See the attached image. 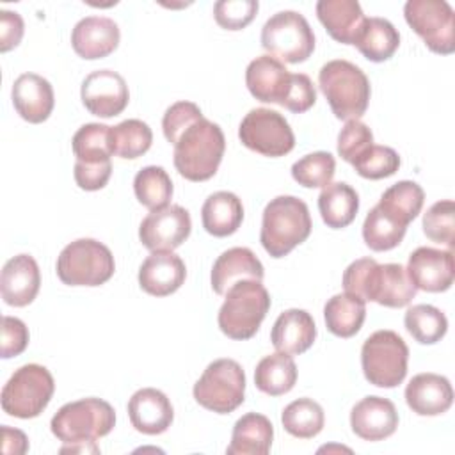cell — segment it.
I'll use <instances>...</instances> for the list:
<instances>
[{"label":"cell","instance_id":"4fadbf2b","mask_svg":"<svg viewBox=\"0 0 455 455\" xmlns=\"http://www.w3.org/2000/svg\"><path fill=\"white\" fill-rule=\"evenodd\" d=\"M238 137L245 148L263 156L277 158L295 148V135L284 116L265 107L252 108L240 123Z\"/></svg>","mask_w":455,"mask_h":455},{"label":"cell","instance_id":"8fae6325","mask_svg":"<svg viewBox=\"0 0 455 455\" xmlns=\"http://www.w3.org/2000/svg\"><path fill=\"white\" fill-rule=\"evenodd\" d=\"M261 46L281 62L299 64L311 57L315 34L300 12L279 11L265 21L261 28Z\"/></svg>","mask_w":455,"mask_h":455},{"label":"cell","instance_id":"e575fe53","mask_svg":"<svg viewBox=\"0 0 455 455\" xmlns=\"http://www.w3.org/2000/svg\"><path fill=\"white\" fill-rule=\"evenodd\" d=\"M281 423L290 435L299 439H311L322 432L325 416L318 402L311 398H299L283 409Z\"/></svg>","mask_w":455,"mask_h":455},{"label":"cell","instance_id":"ac0fdd59","mask_svg":"<svg viewBox=\"0 0 455 455\" xmlns=\"http://www.w3.org/2000/svg\"><path fill=\"white\" fill-rule=\"evenodd\" d=\"M128 418L137 432L158 435L171 427L174 409L165 393L155 387H142L128 400Z\"/></svg>","mask_w":455,"mask_h":455},{"label":"cell","instance_id":"4316f807","mask_svg":"<svg viewBox=\"0 0 455 455\" xmlns=\"http://www.w3.org/2000/svg\"><path fill=\"white\" fill-rule=\"evenodd\" d=\"M316 16L327 34L343 44H354L364 25V12L355 0H320Z\"/></svg>","mask_w":455,"mask_h":455},{"label":"cell","instance_id":"f5cc1de1","mask_svg":"<svg viewBox=\"0 0 455 455\" xmlns=\"http://www.w3.org/2000/svg\"><path fill=\"white\" fill-rule=\"evenodd\" d=\"M60 453H100V448L96 446V441L73 443L69 446L60 448Z\"/></svg>","mask_w":455,"mask_h":455},{"label":"cell","instance_id":"603a6c76","mask_svg":"<svg viewBox=\"0 0 455 455\" xmlns=\"http://www.w3.org/2000/svg\"><path fill=\"white\" fill-rule=\"evenodd\" d=\"M405 402L418 416H439L451 407L453 389L443 375L418 373L405 387Z\"/></svg>","mask_w":455,"mask_h":455},{"label":"cell","instance_id":"9a60e30c","mask_svg":"<svg viewBox=\"0 0 455 455\" xmlns=\"http://www.w3.org/2000/svg\"><path fill=\"white\" fill-rule=\"evenodd\" d=\"M80 96L84 107L98 117L119 116L130 101L126 80L112 69L89 73L82 82Z\"/></svg>","mask_w":455,"mask_h":455},{"label":"cell","instance_id":"277c9868","mask_svg":"<svg viewBox=\"0 0 455 455\" xmlns=\"http://www.w3.org/2000/svg\"><path fill=\"white\" fill-rule=\"evenodd\" d=\"M318 85L338 119H359L370 101L371 87L364 71L350 60L334 59L318 71Z\"/></svg>","mask_w":455,"mask_h":455},{"label":"cell","instance_id":"9c48e42d","mask_svg":"<svg viewBox=\"0 0 455 455\" xmlns=\"http://www.w3.org/2000/svg\"><path fill=\"white\" fill-rule=\"evenodd\" d=\"M53 391L55 382L48 368L36 363L23 364L2 387V409L14 418H36L46 409Z\"/></svg>","mask_w":455,"mask_h":455},{"label":"cell","instance_id":"ee69618b","mask_svg":"<svg viewBox=\"0 0 455 455\" xmlns=\"http://www.w3.org/2000/svg\"><path fill=\"white\" fill-rule=\"evenodd\" d=\"M370 146H373V133L359 119L347 121L338 133V155L348 164H354Z\"/></svg>","mask_w":455,"mask_h":455},{"label":"cell","instance_id":"5bb4252c","mask_svg":"<svg viewBox=\"0 0 455 455\" xmlns=\"http://www.w3.org/2000/svg\"><path fill=\"white\" fill-rule=\"evenodd\" d=\"M190 231V213L180 204H169L144 217L139 226V238L151 252L174 251L188 238Z\"/></svg>","mask_w":455,"mask_h":455},{"label":"cell","instance_id":"e0dca14e","mask_svg":"<svg viewBox=\"0 0 455 455\" xmlns=\"http://www.w3.org/2000/svg\"><path fill=\"white\" fill-rule=\"evenodd\" d=\"M352 432L364 441H382L395 434L398 412L391 400L382 396H364L350 411Z\"/></svg>","mask_w":455,"mask_h":455},{"label":"cell","instance_id":"f35d334b","mask_svg":"<svg viewBox=\"0 0 455 455\" xmlns=\"http://www.w3.org/2000/svg\"><path fill=\"white\" fill-rule=\"evenodd\" d=\"M153 142V132L148 123L140 119H126L116 126H110V148L112 155L121 158L142 156Z\"/></svg>","mask_w":455,"mask_h":455},{"label":"cell","instance_id":"7402d4cb","mask_svg":"<svg viewBox=\"0 0 455 455\" xmlns=\"http://www.w3.org/2000/svg\"><path fill=\"white\" fill-rule=\"evenodd\" d=\"M11 98L20 117L32 124L46 121L55 105L52 84L36 73L20 75L12 84Z\"/></svg>","mask_w":455,"mask_h":455},{"label":"cell","instance_id":"816d5d0a","mask_svg":"<svg viewBox=\"0 0 455 455\" xmlns=\"http://www.w3.org/2000/svg\"><path fill=\"white\" fill-rule=\"evenodd\" d=\"M2 441H4L2 450L5 455H21L28 450V439L18 428H11V427L4 425L2 427Z\"/></svg>","mask_w":455,"mask_h":455},{"label":"cell","instance_id":"d6986e66","mask_svg":"<svg viewBox=\"0 0 455 455\" xmlns=\"http://www.w3.org/2000/svg\"><path fill=\"white\" fill-rule=\"evenodd\" d=\"M187 268L172 251L151 252L139 268V286L153 297H167L185 283Z\"/></svg>","mask_w":455,"mask_h":455},{"label":"cell","instance_id":"b9f144b4","mask_svg":"<svg viewBox=\"0 0 455 455\" xmlns=\"http://www.w3.org/2000/svg\"><path fill=\"white\" fill-rule=\"evenodd\" d=\"M423 233L435 243H444L450 249L455 240V203L443 199L434 203L423 215Z\"/></svg>","mask_w":455,"mask_h":455},{"label":"cell","instance_id":"ba28073f","mask_svg":"<svg viewBox=\"0 0 455 455\" xmlns=\"http://www.w3.org/2000/svg\"><path fill=\"white\" fill-rule=\"evenodd\" d=\"M409 347L395 331H375L361 348V366L366 380L377 387H396L407 375Z\"/></svg>","mask_w":455,"mask_h":455},{"label":"cell","instance_id":"f1b7e54d","mask_svg":"<svg viewBox=\"0 0 455 455\" xmlns=\"http://www.w3.org/2000/svg\"><path fill=\"white\" fill-rule=\"evenodd\" d=\"M203 228L213 236L233 235L243 220V206L238 196L228 190H219L208 196L201 208Z\"/></svg>","mask_w":455,"mask_h":455},{"label":"cell","instance_id":"681fc988","mask_svg":"<svg viewBox=\"0 0 455 455\" xmlns=\"http://www.w3.org/2000/svg\"><path fill=\"white\" fill-rule=\"evenodd\" d=\"M112 174V162H100V164H85V162H75V181L82 190H100L103 188Z\"/></svg>","mask_w":455,"mask_h":455},{"label":"cell","instance_id":"7bdbcfd3","mask_svg":"<svg viewBox=\"0 0 455 455\" xmlns=\"http://www.w3.org/2000/svg\"><path fill=\"white\" fill-rule=\"evenodd\" d=\"M352 165L355 172L366 180H382L400 169V156L389 146L373 144Z\"/></svg>","mask_w":455,"mask_h":455},{"label":"cell","instance_id":"d4e9b609","mask_svg":"<svg viewBox=\"0 0 455 455\" xmlns=\"http://www.w3.org/2000/svg\"><path fill=\"white\" fill-rule=\"evenodd\" d=\"M290 71L272 55H259L245 69V85L249 92L263 103H279L290 84Z\"/></svg>","mask_w":455,"mask_h":455},{"label":"cell","instance_id":"7c38bea8","mask_svg":"<svg viewBox=\"0 0 455 455\" xmlns=\"http://www.w3.org/2000/svg\"><path fill=\"white\" fill-rule=\"evenodd\" d=\"M407 25L439 55L455 52V14L444 0H409L403 5Z\"/></svg>","mask_w":455,"mask_h":455},{"label":"cell","instance_id":"836d02e7","mask_svg":"<svg viewBox=\"0 0 455 455\" xmlns=\"http://www.w3.org/2000/svg\"><path fill=\"white\" fill-rule=\"evenodd\" d=\"M423 203H425L423 188L416 181L402 180L391 185L387 190H384L377 204L395 220H398L403 226H409L421 212Z\"/></svg>","mask_w":455,"mask_h":455},{"label":"cell","instance_id":"f546056e","mask_svg":"<svg viewBox=\"0 0 455 455\" xmlns=\"http://www.w3.org/2000/svg\"><path fill=\"white\" fill-rule=\"evenodd\" d=\"M318 210L327 228L341 229L354 222L359 210L357 192L345 181L329 183L318 196Z\"/></svg>","mask_w":455,"mask_h":455},{"label":"cell","instance_id":"5b68a950","mask_svg":"<svg viewBox=\"0 0 455 455\" xmlns=\"http://www.w3.org/2000/svg\"><path fill=\"white\" fill-rule=\"evenodd\" d=\"M219 309V327L231 339L252 338L270 309V295L261 281H238L226 291Z\"/></svg>","mask_w":455,"mask_h":455},{"label":"cell","instance_id":"30bf717a","mask_svg":"<svg viewBox=\"0 0 455 455\" xmlns=\"http://www.w3.org/2000/svg\"><path fill=\"white\" fill-rule=\"evenodd\" d=\"M196 402L217 414H229L245 400V373L235 359H217L194 384Z\"/></svg>","mask_w":455,"mask_h":455},{"label":"cell","instance_id":"74e56055","mask_svg":"<svg viewBox=\"0 0 455 455\" xmlns=\"http://www.w3.org/2000/svg\"><path fill=\"white\" fill-rule=\"evenodd\" d=\"M403 323L407 332L421 345H434L441 341L448 331L444 313L430 304H416L405 311Z\"/></svg>","mask_w":455,"mask_h":455},{"label":"cell","instance_id":"c3c4849f","mask_svg":"<svg viewBox=\"0 0 455 455\" xmlns=\"http://www.w3.org/2000/svg\"><path fill=\"white\" fill-rule=\"evenodd\" d=\"M28 345V329L16 318L5 315L2 318V359H11L20 355Z\"/></svg>","mask_w":455,"mask_h":455},{"label":"cell","instance_id":"3957f363","mask_svg":"<svg viewBox=\"0 0 455 455\" xmlns=\"http://www.w3.org/2000/svg\"><path fill=\"white\" fill-rule=\"evenodd\" d=\"M313 228L307 204L295 196H277L263 210L259 242L272 258L290 254Z\"/></svg>","mask_w":455,"mask_h":455},{"label":"cell","instance_id":"ab89813d","mask_svg":"<svg viewBox=\"0 0 455 455\" xmlns=\"http://www.w3.org/2000/svg\"><path fill=\"white\" fill-rule=\"evenodd\" d=\"M71 148L73 155L76 156V162H108L112 156L110 126L100 123H87L80 126L71 139Z\"/></svg>","mask_w":455,"mask_h":455},{"label":"cell","instance_id":"484cf974","mask_svg":"<svg viewBox=\"0 0 455 455\" xmlns=\"http://www.w3.org/2000/svg\"><path fill=\"white\" fill-rule=\"evenodd\" d=\"M316 338V325L313 316L299 307L283 311L274 322L270 341L277 352L290 355L304 354Z\"/></svg>","mask_w":455,"mask_h":455},{"label":"cell","instance_id":"ffe728a7","mask_svg":"<svg viewBox=\"0 0 455 455\" xmlns=\"http://www.w3.org/2000/svg\"><path fill=\"white\" fill-rule=\"evenodd\" d=\"M121 39L119 27L107 16H85L71 32V46L82 59L94 60L110 55Z\"/></svg>","mask_w":455,"mask_h":455},{"label":"cell","instance_id":"7dc6e473","mask_svg":"<svg viewBox=\"0 0 455 455\" xmlns=\"http://www.w3.org/2000/svg\"><path fill=\"white\" fill-rule=\"evenodd\" d=\"M315 101H316V89L311 78L304 73H291L281 107L288 108L290 112L302 114L309 110L315 105Z\"/></svg>","mask_w":455,"mask_h":455},{"label":"cell","instance_id":"8d00e7d4","mask_svg":"<svg viewBox=\"0 0 455 455\" xmlns=\"http://www.w3.org/2000/svg\"><path fill=\"white\" fill-rule=\"evenodd\" d=\"M405 231H407V226L395 220L379 204H375L368 212L363 222L364 243L377 252L395 249L403 240Z\"/></svg>","mask_w":455,"mask_h":455},{"label":"cell","instance_id":"4dcf8cb0","mask_svg":"<svg viewBox=\"0 0 455 455\" xmlns=\"http://www.w3.org/2000/svg\"><path fill=\"white\" fill-rule=\"evenodd\" d=\"M327 329L338 338H352L366 318V302L352 293L332 295L323 306Z\"/></svg>","mask_w":455,"mask_h":455},{"label":"cell","instance_id":"cb8c5ba5","mask_svg":"<svg viewBox=\"0 0 455 455\" xmlns=\"http://www.w3.org/2000/svg\"><path fill=\"white\" fill-rule=\"evenodd\" d=\"M265 275L263 265L258 256L247 247H231L224 251L212 267V288L217 295L226 291L238 281L252 279L261 281Z\"/></svg>","mask_w":455,"mask_h":455},{"label":"cell","instance_id":"8992f818","mask_svg":"<svg viewBox=\"0 0 455 455\" xmlns=\"http://www.w3.org/2000/svg\"><path fill=\"white\" fill-rule=\"evenodd\" d=\"M116 425L114 407L101 398H82L62 405L50 421L52 434L66 443H87L96 441Z\"/></svg>","mask_w":455,"mask_h":455},{"label":"cell","instance_id":"6da1fadb","mask_svg":"<svg viewBox=\"0 0 455 455\" xmlns=\"http://www.w3.org/2000/svg\"><path fill=\"white\" fill-rule=\"evenodd\" d=\"M347 293L371 300L386 307L409 306L416 297V286L400 263H377L373 258H359L343 272Z\"/></svg>","mask_w":455,"mask_h":455},{"label":"cell","instance_id":"1f68e13d","mask_svg":"<svg viewBox=\"0 0 455 455\" xmlns=\"http://www.w3.org/2000/svg\"><path fill=\"white\" fill-rule=\"evenodd\" d=\"M297 382V364L290 354L275 352L265 355L254 370L256 387L270 396H281L293 389Z\"/></svg>","mask_w":455,"mask_h":455},{"label":"cell","instance_id":"d590c367","mask_svg":"<svg viewBox=\"0 0 455 455\" xmlns=\"http://www.w3.org/2000/svg\"><path fill=\"white\" fill-rule=\"evenodd\" d=\"M172 181L167 171L160 165L142 167L133 178V192L139 203L151 212L169 206L172 197Z\"/></svg>","mask_w":455,"mask_h":455},{"label":"cell","instance_id":"7a4b0ae2","mask_svg":"<svg viewBox=\"0 0 455 455\" xmlns=\"http://www.w3.org/2000/svg\"><path fill=\"white\" fill-rule=\"evenodd\" d=\"M224 149L226 139L220 126L203 117L176 140L174 167L188 181H206L217 172Z\"/></svg>","mask_w":455,"mask_h":455},{"label":"cell","instance_id":"2e32d148","mask_svg":"<svg viewBox=\"0 0 455 455\" xmlns=\"http://www.w3.org/2000/svg\"><path fill=\"white\" fill-rule=\"evenodd\" d=\"M407 275L416 286V290L439 293L446 291L453 284L455 265L453 252L434 249V247H418L407 261Z\"/></svg>","mask_w":455,"mask_h":455},{"label":"cell","instance_id":"f6af8a7d","mask_svg":"<svg viewBox=\"0 0 455 455\" xmlns=\"http://www.w3.org/2000/svg\"><path fill=\"white\" fill-rule=\"evenodd\" d=\"M258 7V0H219L213 5V16L226 30H242L254 20Z\"/></svg>","mask_w":455,"mask_h":455},{"label":"cell","instance_id":"60d3db41","mask_svg":"<svg viewBox=\"0 0 455 455\" xmlns=\"http://www.w3.org/2000/svg\"><path fill=\"white\" fill-rule=\"evenodd\" d=\"M336 172V160L327 151H315L291 165V178L306 188L327 187Z\"/></svg>","mask_w":455,"mask_h":455},{"label":"cell","instance_id":"52a82bcc","mask_svg":"<svg viewBox=\"0 0 455 455\" xmlns=\"http://www.w3.org/2000/svg\"><path fill=\"white\" fill-rule=\"evenodd\" d=\"M116 270L110 249L94 238L68 243L57 258V275L68 286H100Z\"/></svg>","mask_w":455,"mask_h":455},{"label":"cell","instance_id":"44dd1931","mask_svg":"<svg viewBox=\"0 0 455 455\" xmlns=\"http://www.w3.org/2000/svg\"><path fill=\"white\" fill-rule=\"evenodd\" d=\"M41 286V274L30 254H18L5 261L0 275V293L5 304L14 307L28 306Z\"/></svg>","mask_w":455,"mask_h":455},{"label":"cell","instance_id":"f907efd6","mask_svg":"<svg viewBox=\"0 0 455 455\" xmlns=\"http://www.w3.org/2000/svg\"><path fill=\"white\" fill-rule=\"evenodd\" d=\"M25 25L18 12L2 9L0 11V52H9L16 48L23 37Z\"/></svg>","mask_w":455,"mask_h":455},{"label":"cell","instance_id":"bcb514c9","mask_svg":"<svg viewBox=\"0 0 455 455\" xmlns=\"http://www.w3.org/2000/svg\"><path fill=\"white\" fill-rule=\"evenodd\" d=\"M203 112L201 108L192 103V101H176L172 103L162 119V130L165 139L174 146L176 140L180 139V135L192 126L194 123H197L199 119H203Z\"/></svg>","mask_w":455,"mask_h":455},{"label":"cell","instance_id":"d6a6232c","mask_svg":"<svg viewBox=\"0 0 455 455\" xmlns=\"http://www.w3.org/2000/svg\"><path fill=\"white\" fill-rule=\"evenodd\" d=\"M354 46H357L368 60L384 62L398 50L400 34L395 25L384 18H366Z\"/></svg>","mask_w":455,"mask_h":455},{"label":"cell","instance_id":"83f0119b","mask_svg":"<svg viewBox=\"0 0 455 455\" xmlns=\"http://www.w3.org/2000/svg\"><path fill=\"white\" fill-rule=\"evenodd\" d=\"M274 441V427L270 419L258 412H247L236 419L228 455H267Z\"/></svg>","mask_w":455,"mask_h":455}]
</instances>
